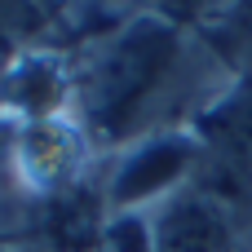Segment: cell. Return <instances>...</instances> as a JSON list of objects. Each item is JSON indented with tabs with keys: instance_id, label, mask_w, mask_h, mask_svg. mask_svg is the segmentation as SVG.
Instances as JSON below:
<instances>
[{
	"instance_id": "7a4b0ae2",
	"label": "cell",
	"mask_w": 252,
	"mask_h": 252,
	"mask_svg": "<svg viewBox=\"0 0 252 252\" xmlns=\"http://www.w3.org/2000/svg\"><path fill=\"white\" fill-rule=\"evenodd\" d=\"M226 248H230V235L213 204H204V199L173 204V213L159 230V252H226Z\"/></svg>"
},
{
	"instance_id": "6da1fadb",
	"label": "cell",
	"mask_w": 252,
	"mask_h": 252,
	"mask_svg": "<svg viewBox=\"0 0 252 252\" xmlns=\"http://www.w3.org/2000/svg\"><path fill=\"white\" fill-rule=\"evenodd\" d=\"M173 62L177 35L159 22H137L124 35H115L84 75V111L93 128H102L106 137L128 133L146 102L159 97V84L168 80Z\"/></svg>"
},
{
	"instance_id": "3957f363",
	"label": "cell",
	"mask_w": 252,
	"mask_h": 252,
	"mask_svg": "<svg viewBox=\"0 0 252 252\" xmlns=\"http://www.w3.org/2000/svg\"><path fill=\"white\" fill-rule=\"evenodd\" d=\"M186 168V146L182 142H155L142 155H133L115 182V199H146L159 195L177 173Z\"/></svg>"
}]
</instances>
